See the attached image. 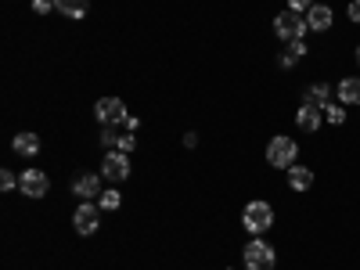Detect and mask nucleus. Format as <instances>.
I'll list each match as a JSON object with an SVG mask.
<instances>
[{"label": "nucleus", "instance_id": "f257e3e1", "mask_svg": "<svg viewBox=\"0 0 360 270\" xmlns=\"http://www.w3.org/2000/svg\"><path fill=\"white\" fill-rule=\"evenodd\" d=\"M295 159H299V144H295L292 137H285V134L270 137V144H266V166H274V169H292Z\"/></svg>", "mask_w": 360, "mask_h": 270}, {"label": "nucleus", "instance_id": "f03ea898", "mask_svg": "<svg viewBox=\"0 0 360 270\" xmlns=\"http://www.w3.org/2000/svg\"><path fill=\"white\" fill-rule=\"evenodd\" d=\"M242 263H245V270H274L278 249L270 242H263V238H252V242L242 249Z\"/></svg>", "mask_w": 360, "mask_h": 270}, {"label": "nucleus", "instance_id": "7ed1b4c3", "mask_svg": "<svg viewBox=\"0 0 360 270\" xmlns=\"http://www.w3.org/2000/svg\"><path fill=\"white\" fill-rule=\"evenodd\" d=\"M307 33H310L307 15H299V11H292V8H285V11L274 18V37H278V40H285V44H292V40H303Z\"/></svg>", "mask_w": 360, "mask_h": 270}, {"label": "nucleus", "instance_id": "20e7f679", "mask_svg": "<svg viewBox=\"0 0 360 270\" xmlns=\"http://www.w3.org/2000/svg\"><path fill=\"white\" fill-rule=\"evenodd\" d=\"M242 227H245L252 238L266 234L270 227H274V209H270V202H249L245 213H242Z\"/></svg>", "mask_w": 360, "mask_h": 270}, {"label": "nucleus", "instance_id": "39448f33", "mask_svg": "<svg viewBox=\"0 0 360 270\" xmlns=\"http://www.w3.org/2000/svg\"><path fill=\"white\" fill-rule=\"evenodd\" d=\"M98 224H101V205H94V202H79L76 205V217H72V227H76V234H94L98 231Z\"/></svg>", "mask_w": 360, "mask_h": 270}, {"label": "nucleus", "instance_id": "423d86ee", "mask_svg": "<svg viewBox=\"0 0 360 270\" xmlns=\"http://www.w3.org/2000/svg\"><path fill=\"white\" fill-rule=\"evenodd\" d=\"M94 115H98L101 127H115V123H123L130 112H127L123 98H101V101L94 105Z\"/></svg>", "mask_w": 360, "mask_h": 270}, {"label": "nucleus", "instance_id": "0eeeda50", "mask_svg": "<svg viewBox=\"0 0 360 270\" xmlns=\"http://www.w3.org/2000/svg\"><path fill=\"white\" fill-rule=\"evenodd\" d=\"M18 191H22L25 198H44V195L51 191V180H47L44 169H25V173L18 176Z\"/></svg>", "mask_w": 360, "mask_h": 270}, {"label": "nucleus", "instance_id": "6e6552de", "mask_svg": "<svg viewBox=\"0 0 360 270\" xmlns=\"http://www.w3.org/2000/svg\"><path fill=\"white\" fill-rule=\"evenodd\" d=\"M101 176L108 180H127L130 176V155L127 152H105V162H101Z\"/></svg>", "mask_w": 360, "mask_h": 270}, {"label": "nucleus", "instance_id": "1a4fd4ad", "mask_svg": "<svg viewBox=\"0 0 360 270\" xmlns=\"http://www.w3.org/2000/svg\"><path fill=\"white\" fill-rule=\"evenodd\" d=\"M72 195H76L79 202L101 198V176H98V173H83V176H76V184H72Z\"/></svg>", "mask_w": 360, "mask_h": 270}, {"label": "nucleus", "instance_id": "9d476101", "mask_svg": "<svg viewBox=\"0 0 360 270\" xmlns=\"http://www.w3.org/2000/svg\"><path fill=\"white\" fill-rule=\"evenodd\" d=\"M332 22H335V11L328 8V4H314V8L307 11V25H310V33H328V29H332Z\"/></svg>", "mask_w": 360, "mask_h": 270}, {"label": "nucleus", "instance_id": "9b49d317", "mask_svg": "<svg viewBox=\"0 0 360 270\" xmlns=\"http://www.w3.org/2000/svg\"><path fill=\"white\" fill-rule=\"evenodd\" d=\"M321 123H324V112L321 108H314V105H303L295 112V127L303 130V134H317L321 130Z\"/></svg>", "mask_w": 360, "mask_h": 270}, {"label": "nucleus", "instance_id": "f8f14e48", "mask_svg": "<svg viewBox=\"0 0 360 270\" xmlns=\"http://www.w3.org/2000/svg\"><path fill=\"white\" fill-rule=\"evenodd\" d=\"M332 94H335V90H332V83H314V86H307V94H303V105H314V108H328V105H332Z\"/></svg>", "mask_w": 360, "mask_h": 270}, {"label": "nucleus", "instance_id": "ddd939ff", "mask_svg": "<svg viewBox=\"0 0 360 270\" xmlns=\"http://www.w3.org/2000/svg\"><path fill=\"white\" fill-rule=\"evenodd\" d=\"M335 94H339V105H360V76H342Z\"/></svg>", "mask_w": 360, "mask_h": 270}, {"label": "nucleus", "instance_id": "4468645a", "mask_svg": "<svg viewBox=\"0 0 360 270\" xmlns=\"http://www.w3.org/2000/svg\"><path fill=\"white\" fill-rule=\"evenodd\" d=\"M285 173H288V188L292 191H310L314 188V169L310 166H292Z\"/></svg>", "mask_w": 360, "mask_h": 270}, {"label": "nucleus", "instance_id": "2eb2a0df", "mask_svg": "<svg viewBox=\"0 0 360 270\" xmlns=\"http://www.w3.org/2000/svg\"><path fill=\"white\" fill-rule=\"evenodd\" d=\"M11 148H15V155L33 159V155L40 152V137H37V134H18V137L11 141Z\"/></svg>", "mask_w": 360, "mask_h": 270}, {"label": "nucleus", "instance_id": "dca6fc26", "mask_svg": "<svg viewBox=\"0 0 360 270\" xmlns=\"http://www.w3.org/2000/svg\"><path fill=\"white\" fill-rule=\"evenodd\" d=\"M54 11L65 15V18H72V22H79V18L86 15V0H54Z\"/></svg>", "mask_w": 360, "mask_h": 270}, {"label": "nucleus", "instance_id": "f3484780", "mask_svg": "<svg viewBox=\"0 0 360 270\" xmlns=\"http://www.w3.org/2000/svg\"><path fill=\"white\" fill-rule=\"evenodd\" d=\"M324 119H328L332 127H342V123H346V108H342L339 101H332V105L324 108Z\"/></svg>", "mask_w": 360, "mask_h": 270}, {"label": "nucleus", "instance_id": "a211bd4d", "mask_svg": "<svg viewBox=\"0 0 360 270\" xmlns=\"http://www.w3.org/2000/svg\"><path fill=\"white\" fill-rule=\"evenodd\" d=\"M119 202H123V195H119V191H101V198H98V205L101 209H108V213H112V209H119Z\"/></svg>", "mask_w": 360, "mask_h": 270}, {"label": "nucleus", "instance_id": "6ab92c4d", "mask_svg": "<svg viewBox=\"0 0 360 270\" xmlns=\"http://www.w3.org/2000/svg\"><path fill=\"white\" fill-rule=\"evenodd\" d=\"M134 148H137V137L134 134H119V141H115V152H134Z\"/></svg>", "mask_w": 360, "mask_h": 270}, {"label": "nucleus", "instance_id": "aec40b11", "mask_svg": "<svg viewBox=\"0 0 360 270\" xmlns=\"http://www.w3.org/2000/svg\"><path fill=\"white\" fill-rule=\"evenodd\" d=\"M285 54H292V58H295V62H299V58H307V54H310V47H307V40H292Z\"/></svg>", "mask_w": 360, "mask_h": 270}, {"label": "nucleus", "instance_id": "412c9836", "mask_svg": "<svg viewBox=\"0 0 360 270\" xmlns=\"http://www.w3.org/2000/svg\"><path fill=\"white\" fill-rule=\"evenodd\" d=\"M115 141H119V134H115L112 127H105V134H101V148H105V152H115Z\"/></svg>", "mask_w": 360, "mask_h": 270}, {"label": "nucleus", "instance_id": "4be33fe9", "mask_svg": "<svg viewBox=\"0 0 360 270\" xmlns=\"http://www.w3.org/2000/svg\"><path fill=\"white\" fill-rule=\"evenodd\" d=\"M0 188H4V191H11V188H18V176H15L11 169H4V173H0Z\"/></svg>", "mask_w": 360, "mask_h": 270}, {"label": "nucleus", "instance_id": "5701e85b", "mask_svg": "<svg viewBox=\"0 0 360 270\" xmlns=\"http://www.w3.org/2000/svg\"><path fill=\"white\" fill-rule=\"evenodd\" d=\"M314 4H317V0H288V8H292V11H299V15H307Z\"/></svg>", "mask_w": 360, "mask_h": 270}, {"label": "nucleus", "instance_id": "b1692460", "mask_svg": "<svg viewBox=\"0 0 360 270\" xmlns=\"http://www.w3.org/2000/svg\"><path fill=\"white\" fill-rule=\"evenodd\" d=\"M346 15H349V22H353V25H360V0H349Z\"/></svg>", "mask_w": 360, "mask_h": 270}, {"label": "nucleus", "instance_id": "393cba45", "mask_svg": "<svg viewBox=\"0 0 360 270\" xmlns=\"http://www.w3.org/2000/svg\"><path fill=\"white\" fill-rule=\"evenodd\" d=\"M51 8H54V0H33V11L37 15H47Z\"/></svg>", "mask_w": 360, "mask_h": 270}, {"label": "nucleus", "instance_id": "a878e982", "mask_svg": "<svg viewBox=\"0 0 360 270\" xmlns=\"http://www.w3.org/2000/svg\"><path fill=\"white\" fill-rule=\"evenodd\" d=\"M123 127H127L130 134H137V130H141V119H137V115H127V119H123Z\"/></svg>", "mask_w": 360, "mask_h": 270}, {"label": "nucleus", "instance_id": "bb28decb", "mask_svg": "<svg viewBox=\"0 0 360 270\" xmlns=\"http://www.w3.org/2000/svg\"><path fill=\"white\" fill-rule=\"evenodd\" d=\"M278 65H281V69H295V58H292V54H281Z\"/></svg>", "mask_w": 360, "mask_h": 270}, {"label": "nucleus", "instance_id": "cd10ccee", "mask_svg": "<svg viewBox=\"0 0 360 270\" xmlns=\"http://www.w3.org/2000/svg\"><path fill=\"white\" fill-rule=\"evenodd\" d=\"M198 144V134H184V148H195Z\"/></svg>", "mask_w": 360, "mask_h": 270}, {"label": "nucleus", "instance_id": "c85d7f7f", "mask_svg": "<svg viewBox=\"0 0 360 270\" xmlns=\"http://www.w3.org/2000/svg\"><path fill=\"white\" fill-rule=\"evenodd\" d=\"M353 58H356V69H360V47H356V54H353Z\"/></svg>", "mask_w": 360, "mask_h": 270}]
</instances>
